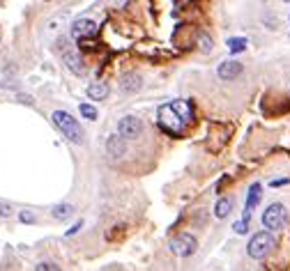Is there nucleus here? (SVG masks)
<instances>
[{
	"label": "nucleus",
	"instance_id": "3",
	"mask_svg": "<svg viewBox=\"0 0 290 271\" xmlns=\"http://www.w3.org/2000/svg\"><path fill=\"white\" fill-rule=\"evenodd\" d=\"M276 242L270 232H256L251 239H249V246H247V253L253 257V260H265L272 251H274Z\"/></svg>",
	"mask_w": 290,
	"mask_h": 271
},
{
	"label": "nucleus",
	"instance_id": "15",
	"mask_svg": "<svg viewBox=\"0 0 290 271\" xmlns=\"http://www.w3.org/2000/svg\"><path fill=\"white\" fill-rule=\"evenodd\" d=\"M72 214H74L72 205H55L53 209H51V216H53L55 221H65V219H69Z\"/></svg>",
	"mask_w": 290,
	"mask_h": 271
},
{
	"label": "nucleus",
	"instance_id": "10",
	"mask_svg": "<svg viewBox=\"0 0 290 271\" xmlns=\"http://www.w3.org/2000/svg\"><path fill=\"white\" fill-rule=\"evenodd\" d=\"M65 65H67V69H72L76 76H83L85 74V65H83V57L78 55L76 51H67L65 53Z\"/></svg>",
	"mask_w": 290,
	"mask_h": 271
},
{
	"label": "nucleus",
	"instance_id": "4",
	"mask_svg": "<svg viewBox=\"0 0 290 271\" xmlns=\"http://www.w3.org/2000/svg\"><path fill=\"white\" fill-rule=\"evenodd\" d=\"M285 223H288V209H285V205H281V202L270 205L265 209V214H263V225H265L267 230H281Z\"/></svg>",
	"mask_w": 290,
	"mask_h": 271
},
{
	"label": "nucleus",
	"instance_id": "7",
	"mask_svg": "<svg viewBox=\"0 0 290 271\" xmlns=\"http://www.w3.org/2000/svg\"><path fill=\"white\" fill-rule=\"evenodd\" d=\"M106 152L111 154L113 159H120L127 154V138L122 133H115V136H108L106 140Z\"/></svg>",
	"mask_w": 290,
	"mask_h": 271
},
{
	"label": "nucleus",
	"instance_id": "1",
	"mask_svg": "<svg viewBox=\"0 0 290 271\" xmlns=\"http://www.w3.org/2000/svg\"><path fill=\"white\" fill-rule=\"evenodd\" d=\"M187 115L180 113V108L175 104H166L159 108V127L161 131L170 133L173 138H180L184 131V124H187Z\"/></svg>",
	"mask_w": 290,
	"mask_h": 271
},
{
	"label": "nucleus",
	"instance_id": "5",
	"mask_svg": "<svg viewBox=\"0 0 290 271\" xmlns=\"http://www.w3.org/2000/svg\"><path fill=\"white\" fill-rule=\"evenodd\" d=\"M168 246H170V251H173L175 255L189 257V255H193V253H196V246H198V242H196V237H193V234L182 232V234H178V237L170 239Z\"/></svg>",
	"mask_w": 290,
	"mask_h": 271
},
{
	"label": "nucleus",
	"instance_id": "2",
	"mask_svg": "<svg viewBox=\"0 0 290 271\" xmlns=\"http://www.w3.org/2000/svg\"><path fill=\"white\" fill-rule=\"evenodd\" d=\"M51 117H53V124L63 131V136L67 140H72V143H76V145L83 143V129H81V124L76 122V117H72L67 110H53Z\"/></svg>",
	"mask_w": 290,
	"mask_h": 271
},
{
	"label": "nucleus",
	"instance_id": "25",
	"mask_svg": "<svg viewBox=\"0 0 290 271\" xmlns=\"http://www.w3.org/2000/svg\"><path fill=\"white\" fill-rule=\"evenodd\" d=\"M283 3H290V0H283Z\"/></svg>",
	"mask_w": 290,
	"mask_h": 271
},
{
	"label": "nucleus",
	"instance_id": "21",
	"mask_svg": "<svg viewBox=\"0 0 290 271\" xmlns=\"http://www.w3.org/2000/svg\"><path fill=\"white\" fill-rule=\"evenodd\" d=\"M37 271H58V264H53V262H42V264L35 266Z\"/></svg>",
	"mask_w": 290,
	"mask_h": 271
},
{
	"label": "nucleus",
	"instance_id": "13",
	"mask_svg": "<svg viewBox=\"0 0 290 271\" xmlns=\"http://www.w3.org/2000/svg\"><path fill=\"white\" fill-rule=\"evenodd\" d=\"M88 97L95 101H102L108 97V85H104V83H92V85H88Z\"/></svg>",
	"mask_w": 290,
	"mask_h": 271
},
{
	"label": "nucleus",
	"instance_id": "19",
	"mask_svg": "<svg viewBox=\"0 0 290 271\" xmlns=\"http://www.w3.org/2000/svg\"><path fill=\"white\" fill-rule=\"evenodd\" d=\"M78 110H81L83 117H88V119H97V108H95V106H90V104H81V106H78Z\"/></svg>",
	"mask_w": 290,
	"mask_h": 271
},
{
	"label": "nucleus",
	"instance_id": "6",
	"mask_svg": "<svg viewBox=\"0 0 290 271\" xmlns=\"http://www.w3.org/2000/svg\"><path fill=\"white\" fill-rule=\"evenodd\" d=\"M118 133H122L125 138H138L140 133H143V122L134 115H127L118 122Z\"/></svg>",
	"mask_w": 290,
	"mask_h": 271
},
{
	"label": "nucleus",
	"instance_id": "9",
	"mask_svg": "<svg viewBox=\"0 0 290 271\" xmlns=\"http://www.w3.org/2000/svg\"><path fill=\"white\" fill-rule=\"evenodd\" d=\"M242 62H235V60H226V62H221L219 65V69H217V74H219V78L221 81H233V78H237L242 74Z\"/></svg>",
	"mask_w": 290,
	"mask_h": 271
},
{
	"label": "nucleus",
	"instance_id": "23",
	"mask_svg": "<svg viewBox=\"0 0 290 271\" xmlns=\"http://www.w3.org/2000/svg\"><path fill=\"white\" fill-rule=\"evenodd\" d=\"M81 228H83V221H78V223L74 225L72 230H67V237H72V234H76V232H78V230H81Z\"/></svg>",
	"mask_w": 290,
	"mask_h": 271
},
{
	"label": "nucleus",
	"instance_id": "24",
	"mask_svg": "<svg viewBox=\"0 0 290 271\" xmlns=\"http://www.w3.org/2000/svg\"><path fill=\"white\" fill-rule=\"evenodd\" d=\"M285 184H288V179H274L272 182V186H285Z\"/></svg>",
	"mask_w": 290,
	"mask_h": 271
},
{
	"label": "nucleus",
	"instance_id": "20",
	"mask_svg": "<svg viewBox=\"0 0 290 271\" xmlns=\"http://www.w3.org/2000/svg\"><path fill=\"white\" fill-rule=\"evenodd\" d=\"M19 219H21V223H35V221H37V216H35L33 212H21Z\"/></svg>",
	"mask_w": 290,
	"mask_h": 271
},
{
	"label": "nucleus",
	"instance_id": "22",
	"mask_svg": "<svg viewBox=\"0 0 290 271\" xmlns=\"http://www.w3.org/2000/svg\"><path fill=\"white\" fill-rule=\"evenodd\" d=\"M0 216H3V219L12 216V207H10V205H0Z\"/></svg>",
	"mask_w": 290,
	"mask_h": 271
},
{
	"label": "nucleus",
	"instance_id": "18",
	"mask_svg": "<svg viewBox=\"0 0 290 271\" xmlns=\"http://www.w3.org/2000/svg\"><path fill=\"white\" fill-rule=\"evenodd\" d=\"M198 48H200L203 53H210V51H212V37H210L208 33H200V35H198Z\"/></svg>",
	"mask_w": 290,
	"mask_h": 271
},
{
	"label": "nucleus",
	"instance_id": "12",
	"mask_svg": "<svg viewBox=\"0 0 290 271\" xmlns=\"http://www.w3.org/2000/svg\"><path fill=\"white\" fill-rule=\"evenodd\" d=\"M230 212H233V200L230 198H219L217 205H214V216L221 221V219H226Z\"/></svg>",
	"mask_w": 290,
	"mask_h": 271
},
{
	"label": "nucleus",
	"instance_id": "16",
	"mask_svg": "<svg viewBox=\"0 0 290 271\" xmlns=\"http://www.w3.org/2000/svg\"><path fill=\"white\" fill-rule=\"evenodd\" d=\"M249 219H251V212H244V216L233 225V230H235L237 234H247L249 232Z\"/></svg>",
	"mask_w": 290,
	"mask_h": 271
},
{
	"label": "nucleus",
	"instance_id": "11",
	"mask_svg": "<svg viewBox=\"0 0 290 271\" xmlns=\"http://www.w3.org/2000/svg\"><path fill=\"white\" fill-rule=\"evenodd\" d=\"M140 85H143V83H140L138 74H125L120 81V87L125 92H136V90H140Z\"/></svg>",
	"mask_w": 290,
	"mask_h": 271
},
{
	"label": "nucleus",
	"instance_id": "14",
	"mask_svg": "<svg viewBox=\"0 0 290 271\" xmlns=\"http://www.w3.org/2000/svg\"><path fill=\"white\" fill-rule=\"evenodd\" d=\"M260 198H263V186H260V184H253L251 189H249L247 209H244V212H251V209H256V205H258V202H260Z\"/></svg>",
	"mask_w": 290,
	"mask_h": 271
},
{
	"label": "nucleus",
	"instance_id": "17",
	"mask_svg": "<svg viewBox=\"0 0 290 271\" xmlns=\"http://www.w3.org/2000/svg\"><path fill=\"white\" fill-rule=\"evenodd\" d=\"M228 48H230L233 53H242L244 48H247V39H244V37H233V39H228Z\"/></svg>",
	"mask_w": 290,
	"mask_h": 271
},
{
	"label": "nucleus",
	"instance_id": "8",
	"mask_svg": "<svg viewBox=\"0 0 290 271\" xmlns=\"http://www.w3.org/2000/svg\"><path fill=\"white\" fill-rule=\"evenodd\" d=\"M95 33H97V25L92 23L90 19H76L72 23V37L74 39H85Z\"/></svg>",
	"mask_w": 290,
	"mask_h": 271
}]
</instances>
